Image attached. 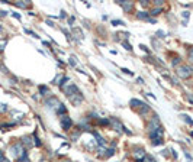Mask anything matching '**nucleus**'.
<instances>
[{
	"instance_id": "nucleus-6",
	"label": "nucleus",
	"mask_w": 193,
	"mask_h": 162,
	"mask_svg": "<svg viewBox=\"0 0 193 162\" xmlns=\"http://www.w3.org/2000/svg\"><path fill=\"white\" fill-rule=\"evenodd\" d=\"M119 4L122 6L125 12H131L134 9V1H119Z\"/></svg>"
},
{
	"instance_id": "nucleus-9",
	"label": "nucleus",
	"mask_w": 193,
	"mask_h": 162,
	"mask_svg": "<svg viewBox=\"0 0 193 162\" xmlns=\"http://www.w3.org/2000/svg\"><path fill=\"white\" fill-rule=\"evenodd\" d=\"M93 135H94V138H96V139H97V143H99V145H102V146H103V145H105V141H103V138H102V136H100V135H99V133H96V132H94V133H93Z\"/></svg>"
},
{
	"instance_id": "nucleus-4",
	"label": "nucleus",
	"mask_w": 193,
	"mask_h": 162,
	"mask_svg": "<svg viewBox=\"0 0 193 162\" xmlns=\"http://www.w3.org/2000/svg\"><path fill=\"white\" fill-rule=\"evenodd\" d=\"M158 127H160L158 126V116H154L153 120L148 123V130H150V132H154V130H157Z\"/></svg>"
},
{
	"instance_id": "nucleus-3",
	"label": "nucleus",
	"mask_w": 193,
	"mask_h": 162,
	"mask_svg": "<svg viewBox=\"0 0 193 162\" xmlns=\"http://www.w3.org/2000/svg\"><path fill=\"white\" fill-rule=\"evenodd\" d=\"M71 126H73V120H71L70 117H63L61 119V127L64 129V130H68V129H71Z\"/></svg>"
},
{
	"instance_id": "nucleus-11",
	"label": "nucleus",
	"mask_w": 193,
	"mask_h": 162,
	"mask_svg": "<svg viewBox=\"0 0 193 162\" xmlns=\"http://www.w3.org/2000/svg\"><path fill=\"white\" fill-rule=\"evenodd\" d=\"M148 111H150V106H148V104H145V106H142V107H141L140 114H141V116H144V114H145V113H148Z\"/></svg>"
},
{
	"instance_id": "nucleus-28",
	"label": "nucleus",
	"mask_w": 193,
	"mask_h": 162,
	"mask_svg": "<svg viewBox=\"0 0 193 162\" xmlns=\"http://www.w3.org/2000/svg\"><path fill=\"white\" fill-rule=\"evenodd\" d=\"M189 59H190V61L193 62V48L190 49V51H189Z\"/></svg>"
},
{
	"instance_id": "nucleus-7",
	"label": "nucleus",
	"mask_w": 193,
	"mask_h": 162,
	"mask_svg": "<svg viewBox=\"0 0 193 162\" xmlns=\"http://www.w3.org/2000/svg\"><path fill=\"white\" fill-rule=\"evenodd\" d=\"M131 106H132V107H142V106H145V103L138 100V98H132V100H131Z\"/></svg>"
},
{
	"instance_id": "nucleus-24",
	"label": "nucleus",
	"mask_w": 193,
	"mask_h": 162,
	"mask_svg": "<svg viewBox=\"0 0 193 162\" xmlns=\"http://www.w3.org/2000/svg\"><path fill=\"white\" fill-rule=\"evenodd\" d=\"M163 143V139H158V141H153V145L154 146H157V145H161Z\"/></svg>"
},
{
	"instance_id": "nucleus-34",
	"label": "nucleus",
	"mask_w": 193,
	"mask_h": 162,
	"mask_svg": "<svg viewBox=\"0 0 193 162\" xmlns=\"http://www.w3.org/2000/svg\"><path fill=\"white\" fill-rule=\"evenodd\" d=\"M66 16H67V15H66V12L63 10V12H61V15H60V18H66Z\"/></svg>"
},
{
	"instance_id": "nucleus-33",
	"label": "nucleus",
	"mask_w": 193,
	"mask_h": 162,
	"mask_svg": "<svg viewBox=\"0 0 193 162\" xmlns=\"http://www.w3.org/2000/svg\"><path fill=\"white\" fill-rule=\"evenodd\" d=\"M183 18H184V19L189 18V12H183Z\"/></svg>"
},
{
	"instance_id": "nucleus-32",
	"label": "nucleus",
	"mask_w": 193,
	"mask_h": 162,
	"mask_svg": "<svg viewBox=\"0 0 193 162\" xmlns=\"http://www.w3.org/2000/svg\"><path fill=\"white\" fill-rule=\"evenodd\" d=\"M160 35V38H164V32H163V31H158L157 32V36Z\"/></svg>"
},
{
	"instance_id": "nucleus-16",
	"label": "nucleus",
	"mask_w": 193,
	"mask_h": 162,
	"mask_svg": "<svg viewBox=\"0 0 193 162\" xmlns=\"http://www.w3.org/2000/svg\"><path fill=\"white\" fill-rule=\"evenodd\" d=\"M161 12H163V9H161V7H156V9L151 12V15H153V16H157V15H160Z\"/></svg>"
},
{
	"instance_id": "nucleus-14",
	"label": "nucleus",
	"mask_w": 193,
	"mask_h": 162,
	"mask_svg": "<svg viewBox=\"0 0 193 162\" xmlns=\"http://www.w3.org/2000/svg\"><path fill=\"white\" fill-rule=\"evenodd\" d=\"M181 117H183V120L186 122V123H189V125H193V120L187 116V114H181Z\"/></svg>"
},
{
	"instance_id": "nucleus-37",
	"label": "nucleus",
	"mask_w": 193,
	"mask_h": 162,
	"mask_svg": "<svg viewBox=\"0 0 193 162\" xmlns=\"http://www.w3.org/2000/svg\"><path fill=\"white\" fill-rule=\"evenodd\" d=\"M156 4H157V6H161V4H163V1H161V0H157V1H156Z\"/></svg>"
},
{
	"instance_id": "nucleus-29",
	"label": "nucleus",
	"mask_w": 193,
	"mask_h": 162,
	"mask_svg": "<svg viewBox=\"0 0 193 162\" xmlns=\"http://www.w3.org/2000/svg\"><path fill=\"white\" fill-rule=\"evenodd\" d=\"M179 62H180V58H174V59H173V65H177Z\"/></svg>"
},
{
	"instance_id": "nucleus-13",
	"label": "nucleus",
	"mask_w": 193,
	"mask_h": 162,
	"mask_svg": "<svg viewBox=\"0 0 193 162\" xmlns=\"http://www.w3.org/2000/svg\"><path fill=\"white\" fill-rule=\"evenodd\" d=\"M23 143L26 145L28 148H31V146H32V141H31V138H28V136H25V138H23Z\"/></svg>"
},
{
	"instance_id": "nucleus-18",
	"label": "nucleus",
	"mask_w": 193,
	"mask_h": 162,
	"mask_svg": "<svg viewBox=\"0 0 193 162\" xmlns=\"http://www.w3.org/2000/svg\"><path fill=\"white\" fill-rule=\"evenodd\" d=\"M63 78H64V75H57V77H55V80H54V83L60 86V81H63Z\"/></svg>"
},
{
	"instance_id": "nucleus-15",
	"label": "nucleus",
	"mask_w": 193,
	"mask_h": 162,
	"mask_svg": "<svg viewBox=\"0 0 193 162\" xmlns=\"http://www.w3.org/2000/svg\"><path fill=\"white\" fill-rule=\"evenodd\" d=\"M144 162H157V161H156V158H154V156H151V155H145Z\"/></svg>"
},
{
	"instance_id": "nucleus-35",
	"label": "nucleus",
	"mask_w": 193,
	"mask_h": 162,
	"mask_svg": "<svg viewBox=\"0 0 193 162\" xmlns=\"http://www.w3.org/2000/svg\"><path fill=\"white\" fill-rule=\"evenodd\" d=\"M13 18H16V19H20V15H19V13H13Z\"/></svg>"
},
{
	"instance_id": "nucleus-25",
	"label": "nucleus",
	"mask_w": 193,
	"mask_h": 162,
	"mask_svg": "<svg viewBox=\"0 0 193 162\" xmlns=\"http://www.w3.org/2000/svg\"><path fill=\"white\" fill-rule=\"evenodd\" d=\"M123 46H125V48H126V49H128V51H131V49H132V48H131V45H129V44H128V42H126V41H125V42H123Z\"/></svg>"
},
{
	"instance_id": "nucleus-8",
	"label": "nucleus",
	"mask_w": 193,
	"mask_h": 162,
	"mask_svg": "<svg viewBox=\"0 0 193 162\" xmlns=\"http://www.w3.org/2000/svg\"><path fill=\"white\" fill-rule=\"evenodd\" d=\"M137 18L141 20H148V13L147 12H138L137 13Z\"/></svg>"
},
{
	"instance_id": "nucleus-20",
	"label": "nucleus",
	"mask_w": 193,
	"mask_h": 162,
	"mask_svg": "<svg viewBox=\"0 0 193 162\" xmlns=\"http://www.w3.org/2000/svg\"><path fill=\"white\" fill-rule=\"evenodd\" d=\"M184 156H186V158H187V161H189V162H193V158H192V155H190V153H189V152H184Z\"/></svg>"
},
{
	"instance_id": "nucleus-31",
	"label": "nucleus",
	"mask_w": 193,
	"mask_h": 162,
	"mask_svg": "<svg viewBox=\"0 0 193 162\" xmlns=\"http://www.w3.org/2000/svg\"><path fill=\"white\" fill-rule=\"evenodd\" d=\"M70 64L73 65V67H76V61H74V58H73V56L70 58Z\"/></svg>"
},
{
	"instance_id": "nucleus-40",
	"label": "nucleus",
	"mask_w": 193,
	"mask_h": 162,
	"mask_svg": "<svg viewBox=\"0 0 193 162\" xmlns=\"http://www.w3.org/2000/svg\"><path fill=\"white\" fill-rule=\"evenodd\" d=\"M0 162H9V161H7V159H1Z\"/></svg>"
},
{
	"instance_id": "nucleus-38",
	"label": "nucleus",
	"mask_w": 193,
	"mask_h": 162,
	"mask_svg": "<svg viewBox=\"0 0 193 162\" xmlns=\"http://www.w3.org/2000/svg\"><path fill=\"white\" fill-rule=\"evenodd\" d=\"M141 4H142V6H148V1H145V0H144V1H141Z\"/></svg>"
},
{
	"instance_id": "nucleus-1",
	"label": "nucleus",
	"mask_w": 193,
	"mask_h": 162,
	"mask_svg": "<svg viewBox=\"0 0 193 162\" xmlns=\"http://www.w3.org/2000/svg\"><path fill=\"white\" fill-rule=\"evenodd\" d=\"M176 72H177V75L180 78H190L193 74V68L189 67V65H180V67H177Z\"/></svg>"
},
{
	"instance_id": "nucleus-26",
	"label": "nucleus",
	"mask_w": 193,
	"mask_h": 162,
	"mask_svg": "<svg viewBox=\"0 0 193 162\" xmlns=\"http://www.w3.org/2000/svg\"><path fill=\"white\" fill-rule=\"evenodd\" d=\"M0 111H7V107H6V104H1V103H0Z\"/></svg>"
},
{
	"instance_id": "nucleus-27",
	"label": "nucleus",
	"mask_w": 193,
	"mask_h": 162,
	"mask_svg": "<svg viewBox=\"0 0 193 162\" xmlns=\"http://www.w3.org/2000/svg\"><path fill=\"white\" fill-rule=\"evenodd\" d=\"M122 71L125 72V74H128V75H134V74H132V71H129L128 68H122Z\"/></svg>"
},
{
	"instance_id": "nucleus-39",
	"label": "nucleus",
	"mask_w": 193,
	"mask_h": 162,
	"mask_svg": "<svg viewBox=\"0 0 193 162\" xmlns=\"http://www.w3.org/2000/svg\"><path fill=\"white\" fill-rule=\"evenodd\" d=\"M6 13H7V12H4V10H1V12H0V16H6Z\"/></svg>"
},
{
	"instance_id": "nucleus-2",
	"label": "nucleus",
	"mask_w": 193,
	"mask_h": 162,
	"mask_svg": "<svg viewBox=\"0 0 193 162\" xmlns=\"http://www.w3.org/2000/svg\"><path fill=\"white\" fill-rule=\"evenodd\" d=\"M64 91H66L67 97H68V98H71L74 94H77V93H78V88H77V86L71 84V86H68V87H66V88H64Z\"/></svg>"
},
{
	"instance_id": "nucleus-10",
	"label": "nucleus",
	"mask_w": 193,
	"mask_h": 162,
	"mask_svg": "<svg viewBox=\"0 0 193 162\" xmlns=\"http://www.w3.org/2000/svg\"><path fill=\"white\" fill-rule=\"evenodd\" d=\"M67 111V108H66V106L64 104H60L58 106V108H57V114H64Z\"/></svg>"
},
{
	"instance_id": "nucleus-17",
	"label": "nucleus",
	"mask_w": 193,
	"mask_h": 162,
	"mask_svg": "<svg viewBox=\"0 0 193 162\" xmlns=\"http://www.w3.org/2000/svg\"><path fill=\"white\" fill-rule=\"evenodd\" d=\"M6 45H7V39H1L0 41V51H3Z\"/></svg>"
},
{
	"instance_id": "nucleus-30",
	"label": "nucleus",
	"mask_w": 193,
	"mask_h": 162,
	"mask_svg": "<svg viewBox=\"0 0 193 162\" xmlns=\"http://www.w3.org/2000/svg\"><path fill=\"white\" fill-rule=\"evenodd\" d=\"M34 136H35V145L36 146H41V142H39V139L36 138V135H34Z\"/></svg>"
},
{
	"instance_id": "nucleus-12",
	"label": "nucleus",
	"mask_w": 193,
	"mask_h": 162,
	"mask_svg": "<svg viewBox=\"0 0 193 162\" xmlns=\"http://www.w3.org/2000/svg\"><path fill=\"white\" fill-rule=\"evenodd\" d=\"M15 4H16L18 7H22V9H26V7L29 6V3H28V1H26V3H25V1H18V3H15Z\"/></svg>"
},
{
	"instance_id": "nucleus-19",
	"label": "nucleus",
	"mask_w": 193,
	"mask_h": 162,
	"mask_svg": "<svg viewBox=\"0 0 193 162\" xmlns=\"http://www.w3.org/2000/svg\"><path fill=\"white\" fill-rule=\"evenodd\" d=\"M99 123H100L102 126H107V125L110 123V120H107V119H102V120H99Z\"/></svg>"
},
{
	"instance_id": "nucleus-36",
	"label": "nucleus",
	"mask_w": 193,
	"mask_h": 162,
	"mask_svg": "<svg viewBox=\"0 0 193 162\" xmlns=\"http://www.w3.org/2000/svg\"><path fill=\"white\" fill-rule=\"evenodd\" d=\"M73 22H74V18H73V16H71V18L68 19V23H70V25H73Z\"/></svg>"
},
{
	"instance_id": "nucleus-5",
	"label": "nucleus",
	"mask_w": 193,
	"mask_h": 162,
	"mask_svg": "<svg viewBox=\"0 0 193 162\" xmlns=\"http://www.w3.org/2000/svg\"><path fill=\"white\" fill-rule=\"evenodd\" d=\"M70 100H71V103H73L74 106H78V104L83 101V96H81V94H80V91H78L77 94H74V96L71 97Z\"/></svg>"
},
{
	"instance_id": "nucleus-21",
	"label": "nucleus",
	"mask_w": 193,
	"mask_h": 162,
	"mask_svg": "<svg viewBox=\"0 0 193 162\" xmlns=\"http://www.w3.org/2000/svg\"><path fill=\"white\" fill-rule=\"evenodd\" d=\"M39 91H41V93H47V91H48V87H47V86H39Z\"/></svg>"
},
{
	"instance_id": "nucleus-23",
	"label": "nucleus",
	"mask_w": 193,
	"mask_h": 162,
	"mask_svg": "<svg viewBox=\"0 0 193 162\" xmlns=\"http://www.w3.org/2000/svg\"><path fill=\"white\" fill-rule=\"evenodd\" d=\"M115 153V149H107L106 151V156H110V155H113Z\"/></svg>"
},
{
	"instance_id": "nucleus-22",
	"label": "nucleus",
	"mask_w": 193,
	"mask_h": 162,
	"mask_svg": "<svg viewBox=\"0 0 193 162\" xmlns=\"http://www.w3.org/2000/svg\"><path fill=\"white\" fill-rule=\"evenodd\" d=\"M112 25H115V26H119V25H125L123 22H121V20H112Z\"/></svg>"
}]
</instances>
